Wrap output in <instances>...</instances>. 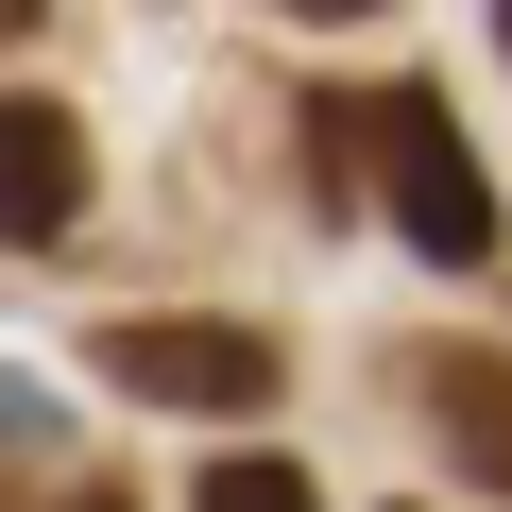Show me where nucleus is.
Segmentation results:
<instances>
[{"mask_svg": "<svg viewBox=\"0 0 512 512\" xmlns=\"http://www.w3.org/2000/svg\"><path fill=\"white\" fill-rule=\"evenodd\" d=\"M308 137H325V171H376V188H393L410 256H444V274H495V171L461 154L444 86H376V103H325Z\"/></svg>", "mask_w": 512, "mask_h": 512, "instance_id": "f257e3e1", "label": "nucleus"}, {"mask_svg": "<svg viewBox=\"0 0 512 512\" xmlns=\"http://www.w3.org/2000/svg\"><path fill=\"white\" fill-rule=\"evenodd\" d=\"M103 376H120L137 410H205V427L274 410V342L222 325V308H137V325H103Z\"/></svg>", "mask_w": 512, "mask_h": 512, "instance_id": "f03ea898", "label": "nucleus"}, {"mask_svg": "<svg viewBox=\"0 0 512 512\" xmlns=\"http://www.w3.org/2000/svg\"><path fill=\"white\" fill-rule=\"evenodd\" d=\"M86 222V120L0 86V239H69Z\"/></svg>", "mask_w": 512, "mask_h": 512, "instance_id": "7ed1b4c3", "label": "nucleus"}, {"mask_svg": "<svg viewBox=\"0 0 512 512\" xmlns=\"http://www.w3.org/2000/svg\"><path fill=\"white\" fill-rule=\"evenodd\" d=\"M427 427H444V461H461V478H495V495H512V359L444 342V359H427Z\"/></svg>", "mask_w": 512, "mask_h": 512, "instance_id": "20e7f679", "label": "nucleus"}, {"mask_svg": "<svg viewBox=\"0 0 512 512\" xmlns=\"http://www.w3.org/2000/svg\"><path fill=\"white\" fill-rule=\"evenodd\" d=\"M188 512H325V495H308V461H205Z\"/></svg>", "mask_w": 512, "mask_h": 512, "instance_id": "39448f33", "label": "nucleus"}, {"mask_svg": "<svg viewBox=\"0 0 512 512\" xmlns=\"http://www.w3.org/2000/svg\"><path fill=\"white\" fill-rule=\"evenodd\" d=\"M291 18H376V0H291Z\"/></svg>", "mask_w": 512, "mask_h": 512, "instance_id": "423d86ee", "label": "nucleus"}, {"mask_svg": "<svg viewBox=\"0 0 512 512\" xmlns=\"http://www.w3.org/2000/svg\"><path fill=\"white\" fill-rule=\"evenodd\" d=\"M52 512H120V495H52Z\"/></svg>", "mask_w": 512, "mask_h": 512, "instance_id": "0eeeda50", "label": "nucleus"}, {"mask_svg": "<svg viewBox=\"0 0 512 512\" xmlns=\"http://www.w3.org/2000/svg\"><path fill=\"white\" fill-rule=\"evenodd\" d=\"M495 52H512V0H495Z\"/></svg>", "mask_w": 512, "mask_h": 512, "instance_id": "6e6552de", "label": "nucleus"}]
</instances>
